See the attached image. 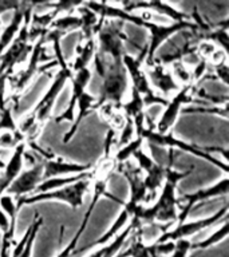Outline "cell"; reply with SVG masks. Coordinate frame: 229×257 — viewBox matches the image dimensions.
I'll list each match as a JSON object with an SVG mask.
<instances>
[{
	"label": "cell",
	"mask_w": 229,
	"mask_h": 257,
	"mask_svg": "<svg viewBox=\"0 0 229 257\" xmlns=\"http://www.w3.org/2000/svg\"><path fill=\"white\" fill-rule=\"evenodd\" d=\"M63 36L66 35H63L62 32L55 31V30H50L47 35L44 36L46 43H51L54 55H55V62L59 66V70L54 75V79H52L47 91L44 92V95L22 118V120L18 124L19 132L26 137V141H35L36 137L39 136L40 130H42L40 127L51 118L52 110H54V106L58 100V96L74 74L70 68V64L67 63V60L64 58L62 47H60V39Z\"/></svg>",
	"instance_id": "1"
},
{
	"label": "cell",
	"mask_w": 229,
	"mask_h": 257,
	"mask_svg": "<svg viewBox=\"0 0 229 257\" xmlns=\"http://www.w3.org/2000/svg\"><path fill=\"white\" fill-rule=\"evenodd\" d=\"M2 30H3V22H2V16H0V34H2Z\"/></svg>",
	"instance_id": "38"
},
{
	"label": "cell",
	"mask_w": 229,
	"mask_h": 257,
	"mask_svg": "<svg viewBox=\"0 0 229 257\" xmlns=\"http://www.w3.org/2000/svg\"><path fill=\"white\" fill-rule=\"evenodd\" d=\"M43 181V164L39 157L36 156V162L31 165V168L27 170H22L19 176L16 177L4 194H10L15 200L23 198V197L31 196Z\"/></svg>",
	"instance_id": "12"
},
{
	"label": "cell",
	"mask_w": 229,
	"mask_h": 257,
	"mask_svg": "<svg viewBox=\"0 0 229 257\" xmlns=\"http://www.w3.org/2000/svg\"><path fill=\"white\" fill-rule=\"evenodd\" d=\"M228 218V205H224L218 212L213 213L210 216L200 218L194 221H185L182 224H177L176 226L170 230H165L157 237L156 242H164V241H177L180 238H189L194 236L201 230L212 226V225L218 224L221 220Z\"/></svg>",
	"instance_id": "11"
},
{
	"label": "cell",
	"mask_w": 229,
	"mask_h": 257,
	"mask_svg": "<svg viewBox=\"0 0 229 257\" xmlns=\"http://www.w3.org/2000/svg\"><path fill=\"white\" fill-rule=\"evenodd\" d=\"M15 226L16 225H12L10 218L7 217V214H4L2 210H0V232L2 234H6V233H12L15 234Z\"/></svg>",
	"instance_id": "37"
},
{
	"label": "cell",
	"mask_w": 229,
	"mask_h": 257,
	"mask_svg": "<svg viewBox=\"0 0 229 257\" xmlns=\"http://www.w3.org/2000/svg\"><path fill=\"white\" fill-rule=\"evenodd\" d=\"M44 47H46V39L42 38L34 44L32 47V51L30 54L27 59V66L24 68H22L20 71H18L14 76V82H12V92L16 94V96H19L22 92L26 90L28 84L31 83L32 79L35 78L38 74H42V72L47 71L48 68L54 67V66H58L56 62H51L48 64H42L44 62L43 54H44ZM11 79V78H10Z\"/></svg>",
	"instance_id": "9"
},
{
	"label": "cell",
	"mask_w": 229,
	"mask_h": 257,
	"mask_svg": "<svg viewBox=\"0 0 229 257\" xmlns=\"http://www.w3.org/2000/svg\"><path fill=\"white\" fill-rule=\"evenodd\" d=\"M99 96L96 98V110L104 104H111L114 107L120 108L125 102L126 94L130 87L128 72L125 70L122 62H106V71L100 78Z\"/></svg>",
	"instance_id": "2"
},
{
	"label": "cell",
	"mask_w": 229,
	"mask_h": 257,
	"mask_svg": "<svg viewBox=\"0 0 229 257\" xmlns=\"http://www.w3.org/2000/svg\"><path fill=\"white\" fill-rule=\"evenodd\" d=\"M22 142H26V137L20 132L0 133V149H3V150H14Z\"/></svg>",
	"instance_id": "30"
},
{
	"label": "cell",
	"mask_w": 229,
	"mask_h": 257,
	"mask_svg": "<svg viewBox=\"0 0 229 257\" xmlns=\"http://www.w3.org/2000/svg\"><path fill=\"white\" fill-rule=\"evenodd\" d=\"M122 64L125 70L128 72L129 82H130V88H134L142 98H144L145 107H150L154 104H162L165 106L168 99L154 92L150 83H149L148 76L145 72L144 62L138 58H134L130 54H125L122 58Z\"/></svg>",
	"instance_id": "7"
},
{
	"label": "cell",
	"mask_w": 229,
	"mask_h": 257,
	"mask_svg": "<svg viewBox=\"0 0 229 257\" xmlns=\"http://www.w3.org/2000/svg\"><path fill=\"white\" fill-rule=\"evenodd\" d=\"M3 166H4V162H2V161H0V168L3 169Z\"/></svg>",
	"instance_id": "39"
},
{
	"label": "cell",
	"mask_w": 229,
	"mask_h": 257,
	"mask_svg": "<svg viewBox=\"0 0 229 257\" xmlns=\"http://www.w3.org/2000/svg\"><path fill=\"white\" fill-rule=\"evenodd\" d=\"M43 224V218L40 217L39 213H35L34 216V220L31 222V233H30V237H28L27 242L24 245L23 252L20 253L19 257H32V250H34V244H35L36 236H38V232H39L40 226Z\"/></svg>",
	"instance_id": "27"
},
{
	"label": "cell",
	"mask_w": 229,
	"mask_h": 257,
	"mask_svg": "<svg viewBox=\"0 0 229 257\" xmlns=\"http://www.w3.org/2000/svg\"><path fill=\"white\" fill-rule=\"evenodd\" d=\"M92 78V71L91 68H83V70H79L72 74L71 79V98L68 100L67 107L64 108L63 112L58 115L55 118L56 123H60V122H72L74 120V115H75V110H76V103L78 100L80 99V96L83 95L86 92V88L90 84Z\"/></svg>",
	"instance_id": "14"
},
{
	"label": "cell",
	"mask_w": 229,
	"mask_h": 257,
	"mask_svg": "<svg viewBox=\"0 0 229 257\" xmlns=\"http://www.w3.org/2000/svg\"><path fill=\"white\" fill-rule=\"evenodd\" d=\"M0 210L7 214L12 225H16V217H18V208H16V200L10 194H2L0 196Z\"/></svg>",
	"instance_id": "31"
},
{
	"label": "cell",
	"mask_w": 229,
	"mask_h": 257,
	"mask_svg": "<svg viewBox=\"0 0 229 257\" xmlns=\"http://www.w3.org/2000/svg\"><path fill=\"white\" fill-rule=\"evenodd\" d=\"M133 158L136 160L137 165H138L137 168L140 169L142 173L149 172V170H150V169H152L153 166L156 165V161L153 160L152 157L149 156L148 153L145 152L144 149H141V150H138V152L134 153Z\"/></svg>",
	"instance_id": "32"
},
{
	"label": "cell",
	"mask_w": 229,
	"mask_h": 257,
	"mask_svg": "<svg viewBox=\"0 0 229 257\" xmlns=\"http://www.w3.org/2000/svg\"><path fill=\"white\" fill-rule=\"evenodd\" d=\"M140 137H142L145 141H148L150 145H156V146H162V148L169 149H177V150H181V152L189 153V154L206 161V162H210L216 168L221 169L225 173V176L228 174V165H226V162L217 160L216 157H213L210 154L213 148L189 144V142H185V141L177 138V137H174L170 133L169 134H158V133L153 132V130H149L148 127L144 128V132L141 133Z\"/></svg>",
	"instance_id": "5"
},
{
	"label": "cell",
	"mask_w": 229,
	"mask_h": 257,
	"mask_svg": "<svg viewBox=\"0 0 229 257\" xmlns=\"http://www.w3.org/2000/svg\"><path fill=\"white\" fill-rule=\"evenodd\" d=\"M192 252V242L189 238H180L174 241V249L169 257H188Z\"/></svg>",
	"instance_id": "33"
},
{
	"label": "cell",
	"mask_w": 229,
	"mask_h": 257,
	"mask_svg": "<svg viewBox=\"0 0 229 257\" xmlns=\"http://www.w3.org/2000/svg\"><path fill=\"white\" fill-rule=\"evenodd\" d=\"M194 87L196 84L193 83L181 86L180 90L169 98L153 132L158 134H169L182 111V106L189 103H205L194 96Z\"/></svg>",
	"instance_id": "6"
},
{
	"label": "cell",
	"mask_w": 229,
	"mask_h": 257,
	"mask_svg": "<svg viewBox=\"0 0 229 257\" xmlns=\"http://www.w3.org/2000/svg\"><path fill=\"white\" fill-rule=\"evenodd\" d=\"M14 72L6 71L0 74V110L7 107L8 99H7V87L10 84V78Z\"/></svg>",
	"instance_id": "34"
},
{
	"label": "cell",
	"mask_w": 229,
	"mask_h": 257,
	"mask_svg": "<svg viewBox=\"0 0 229 257\" xmlns=\"http://www.w3.org/2000/svg\"><path fill=\"white\" fill-rule=\"evenodd\" d=\"M95 178H84L78 182H74L71 185L63 186V188L50 190L46 193H36L31 196L23 197L16 200V208L18 210L23 208L24 205L38 204V202H44V201H59L68 205L70 208L78 209L80 208L84 202V197L87 194L90 185Z\"/></svg>",
	"instance_id": "4"
},
{
	"label": "cell",
	"mask_w": 229,
	"mask_h": 257,
	"mask_svg": "<svg viewBox=\"0 0 229 257\" xmlns=\"http://www.w3.org/2000/svg\"><path fill=\"white\" fill-rule=\"evenodd\" d=\"M228 229L229 225L228 218H226V220H224V222L221 224V226H218V228H217L213 233H210L208 237H205L204 240L198 241L196 244H192V250H196V249L204 250V249L212 248V246H214V245H217L218 242H221V241L226 238V236H228Z\"/></svg>",
	"instance_id": "26"
},
{
	"label": "cell",
	"mask_w": 229,
	"mask_h": 257,
	"mask_svg": "<svg viewBox=\"0 0 229 257\" xmlns=\"http://www.w3.org/2000/svg\"><path fill=\"white\" fill-rule=\"evenodd\" d=\"M210 78L220 80L224 86H228L229 83V70L228 63H221L217 66H213V72H210Z\"/></svg>",
	"instance_id": "35"
},
{
	"label": "cell",
	"mask_w": 229,
	"mask_h": 257,
	"mask_svg": "<svg viewBox=\"0 0 229 257\" xmlns=\"http://www.w3.org/2000/svg\"><path fill=\"white\" fill-rule=\"evenodd\" d=\"M138 228H142V224L137 218H132L120 234H117L111 241L102 245L99 249H96L95 252H92L87 257H117L122 252V248L126 245L129 238L132 237L134 230Z\"/></svg>",
	"instance_id": "17"
},
{
	"label": "cell",
	"mask_w": 229,
	"mask_h": 257,
	"mask_svg": "<svg viewBox=\"0 0 229 257\" xmlns=\"http://www.w3.org/2000/svg\"><path fill=\"white\" fill-rule=\"evenodd\" d=\"M75 14L80 18V23H82L80 31H82L83 39L87 40L90 38H95L96 30L100 23V18H98L94 12L90 11L86 6H83V3L76 8Z\"/></svg>",
	"instance_id": "23"
},
{
	"label": "cell",
	"mask_w": 229,
	"mask_h": 257,
	"mask_svg": "<svg viewBox=\"0 0 229 257\" xmlns=\"http://www.w3.org/2000/svg\"><path fill=\"white\" fill-rule=\"evenodd\" d=\"M229 192V178L225 176L220 181H217L216 184L210 185L208 188L200 189L194 193H188V194H182L178 197L180 200V212L177 217V224H182L186 221L188 216L196 208H200L201 205L204 204L205 201L210 200V198H216V197L226 196Z\"/></svg>",
	"instance_id": "10"
},
{
	"label": "cell",
	"mask_w": 229,
	"mask_h": 257,
	"mask_svg": "<svg viewBox=\"0 0 229 257\" xmlns=\"http://www.w3.org/2000/svg\"><path fill=\"white\" fill-rule=\"evenodd\" d=\"M129 222H130V216H129V213L122 208V210H121V213L116 218V221L112 222L111 226H110V228H108L107 230H106V232H104L99 238H98V240H95L94 242L87 245L86 248L80 249L79 252H84V250H87V249L90 248H95V246H102V245L107 244L108 241H111L117 234H120V233L124 230L125 226H126Z\"/></svg>",
	"instance_id": "22"
},
{
	"label": "cell",
	"mask_w": 229,
	"mask_h": 257,
	"mask_svg": "<svg viewBox=\"0 0 229 257\" xmlns=\"http://www.w3.org/2000/svg\"><path fill=\"white\" fill-rule=\"evenodd\" d=\"M80 18L76 14H64L56 18L52 24L50 26V30H55L58 32H62L63 35H67L71 31L80 30Z\"/></svg>",
	"instance_id": "24"
},
{
	"label": "cell",
	"mask_w": 229,
	"mask_h": 257,
	"mask_svg": "<svg viewBox=\"0 0 229 257\" xmlns=\"http://www.w3.org/2000/svg\"><path fill=\"white\" fill-rule=\"evenodd\" d=\"M14 236L12 233H6L2 238V246H0V257H11V248L14 242Z\"/></svg>",
	"instance_id": "36"
},
{
	"label": "cell",
	"mask_w": 229,
	"mask_h": 257,
	"mask_svg": "<svg viewBox=\"0 0 229 257\" xmlns=\"http://www.w3.org/2000/svg\"><path fill=\"white\" fill-rule=\"evenodd\" d=\"M124 24L120 20L100 19L95 34V54L112 62H122L126 54L125 43L132 42L124 32Z\"/></svg>",
	"instance_id": "3"
},
{
	"label": "cell",
	"mask_w": 229,
	"mask_h": 257,
	"mask_svg": "<svg viewBox=\"0 0 229 257\" xmlns=\"http://www.w3.org/2000/svg\"><path fill=\"white\" fill-rule=\"evenodd\" d=\"M118 172L124 174L125 178L128 180L129 188H130V198L128 204L138 206V205L146 204L148 201V192L144 184V176L140 169L136 168L134 165L128 161L125 164L118 165Z\"/></svg>",
	"instance_id": "15"
},
{
	"label": "cell",
	"mask_w": 229,
	"mask_h": 257,
	"mask_svg": "<svg viewBox=\"0 0 229 257\" xmlns=\"http://www.w3.org/2000/svg\"><path fill=\"white\" fill-rule=\"evenodd\" d=\"M145 72L148 76V80L152 88L154 90L156 94L160 96L169 99L170 96L180 90V84L176 80V78L173 76L172 71L169 66H164V64L154 62V64L145 67Z\"/></svg>",
	"instance_id": "13"
},
{
	"label": "cell",
	"mask_w": 229,
	"mask_h": 257,
	"mask_svg": "<svg viewBox=\"0 0 229 257\" xmlns=\"http://www.w3.org/2000/svg\"><path fill=\"white\" fill-rule=\"evenodd\" d=\"M32 152L42 160L43 164V181L55 178V177H66L80 174V173L90 172L94 169L92 164H75V162H67L63 158H55L54 154L47 153L42 149L35 141H30L26 144Z\"/></svg>",
	"instance_id": "8"
},
{
	"label": "cell",
	"mask_w": 229,
	"mask_h": 257,
	"mask_svg": "<svg viewBox=\"0 0 229 257\" xmlns=\"http://www.w3.org/2000/svg\"><path fill=\"white\" fill-rule=\"evenodd\" d=\"M169 68L172 71L173 76L176 78L180 86H185V84L192 83V75H190V67H188L184 62H173L172 64H169Z\"/></svg>",
	"instance_id": "28"
},
{
	"label": "cell",
	"mask_w": 229,
	"mask_h": 257,
	"mask_svg": "<svg viewBox=\"0 0 229 257\" xmlns=\"http://www.w3.org/2000/svg\"><path fill=\"white\" fill-rule=\"evenodd\" d=\"M28 7H30V4L20 3V7L16 8L14 11V15L10 20V23L2 30V34H0V56L18 36L20 28L23 27L24 19H26V11H27Z\"/></svg>",
	"instance_id": "19"
},
{
	"label": "cell",
	"mask_w": 229,
	"mask_h": 257,
	"mask_svg": "<svg viewBox=\"0 0 229 257\" xmlns=\"http://www.w3.org/2000/svg\"><path fill=\"white\" fill-rule=\"evenodd\" d=\"M96 110V96H94L90 92H84L83 95L80 96V99L76 103V110L75 115H74V120L71 122V126L68 128L67 132L64 133L63 136V144H68L71 142V140L75 137L78 133L80 123L83 122V119L88 114H91L92 111Z\"/></svg>",
	"instance_id": "18"
},
{
	"label": "cell",
	"mask_w": 229,
	"mask_h": 257,
	"mask_svg": "<svg viewBox=\"0 0 229 257\" xmlns=\"http://www.w3.org/2000/svg\"><path fill=\"white\" fill-rule=\"evenodd\" d=\"M95 51V38H90V39L84 40V43L78 44L75 48V58L72 60V63L70 64V68L72 70V72L79 71V70H83V68H88V64L91 63V60L94 59Z\"/></svg>",
	"instance_id": "21"
},
{
	"label": "cell",
	"mask_w": 229,
	"mask_h": 257,
	"mask_svg": "<svg viewBox=\"0 0 229 257\" xmlns=\"http://www.w3.org/2000/svg\"><path fill=\"white\" fill-rule=\"evenodd\" d=\"M26 153H27V145L22 142L16 146L11 153V157L8 158L7 164L3 166L2 176H0V196L6 193L8 186L15 181L24 168V161H26Z\"/></svg>",
	"instance_id": "16"
},
{
	"label": "cell",
	"mask_w": 229,
	"mask_h": 257,
	"mask_svg": "<svg viewBox=\"0 0 229 257\" xmlns=\"http://www.w3.org/2000/svg\"><path fill=\"white\" fill-rule=\"evenodd\" d=\"M144 144L145 140L142 137H136V138L133 141H130L128 145H125L122 148L117 149L116 153H114V156H112L114 164L120 165L130 161V158H133V156H134V153L141 150V149H144Z\"/></svg>",
	"instance_id": "25"
},
{
	"label": "cell",
	"mask_w": 229,
	"mask_h": 257,
	"mask_svg": "<svg viewBox=\"0 0 229 257\" xmlns=\"http://www.w3.org/2000/svg\"><path fill=\"white\" fill-rule=\"evenodd\" d=\"M138 228L133 233V240L130 241L125 250L118 254L117 257H158L156 253L154 244H145L142 240V232Z\"/></svg>",
	"instance_id": "20"
},
{
	"label": "cell",
	"mask_w": 229,
	"mask_h": 257,
	"mask_svg": "<svg viewBox=\"0 0 229 257\" xmlns=\"http://www.w3.org/2000/svg\"><path fill=\"white\" fill-rule=\"evenodd\" d=\"M12 108H14V106L7 104V107H4L3 110H0V133L19 132L18 123H16L15 118H14V114H12Z\"/></svg>",
	"instance_id": "29"
}]
</instances>
